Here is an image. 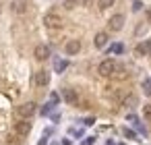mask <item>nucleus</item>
<instances>
[{
  "label": "nucleus",
  "instance_id": "10",
  "mask_svg": "<svg viewBox=\"0 0 151 145\" xmlns=\"http://www.w3.org/2000/svg\"><path fill=\"white\" fill-rule=\"evenodd\" d=\"M93 44H95L97 48H104V46L108 44V33H106V31H99V33L95 35V40H93Z\"/></svg>",
  "mask_w": 151,
  "mask_h": 145
},
{
  "label": "nucleus",
  "instance_id": "11",
  "mask_svg": "<svg viewBox=\"0 0 151 145\" xmlns=\"http://www.w3.org/2000/svg\"><path fill=\"white\" fill-rule=\"evenodd\" d=\"M151 52V42H143L137 46V54H149Z\"/></svg>",
  "mask_w": 151,
  "mask_h": 145
},
{
  "label": "nucleus",
  "instance_id": "7",
  "mask_svg": "<svg viewBox=\"0 0 151 145\" xmlns=\"http://www.w3.org/2000/svg\"><path fill=\"white\" fill-rule=\"evenodd\" d=\"M81 52V42L79 40H70V42H66V54H79Z\"/></svg>",
  "mask_w": 151,
  "mask_h": 145
},
{
  "label": "nucleus",
  "instance_id": "9",
  "mask_svg": "<svg viewBox=\"0 0 151 145\" xmlns=\"http://www.w3.org/2000/svg\"><path fill=\"white\" fill-rule=\"evenodd\" d=\"M11 9H13V13H17V15H23V13L27 11V6H25L23 0H13V2H11Z\"/></svg>",
  "mask_w": 151,
  "mask_h": 145
},
{
  "label": "nucleus",
  "instance_id": "5",
  "mask_svg": "<svg viewBox=\"0 0 151 145\" xmlns=\"http://www.w3.org/2000/svg\"><path fill=\"white\" fill-rule=\"evenodd\" d=\"M35 58L37 60H46V58H50V48L48 46H44V44H40V46H35Z\"/></svg>",
  "mask_w": 151,
  "mask_h": 145
},
{
  "label": "nucleus",
  "instance_id": "1",
  "mask_svg": "<svg viewBox=\"0 0 151 145\" xmlns=\"http://www.w3.org/2000/svg\"><path fill=\"white\" fill-rule=\"evenodd\" d=\"M116 66H118V64H116L112 58H108V60H104V62L97 66V73H99L101 77H112L114 71H116Z\"/></svg>",
  "mask_w": 151,
  "mask_h": 145
},
{
  "label": "nucleus",
  "instance_id": "16",
  "mask_svg": "<svg viewBox=\"0 0 151 145\" xmlns=\"http://www.w3.org/2000/svg\"><path fill=\"white\" fill-rule=\"evenodd\" d=\"M114 4V0H99V9H108Z\"/></svg>",
  "mask_w": 151,
  "mask_h": 145
},
{
  "label": "nucleus",
  "instance_id": "8",
  "mask_svg": "<svg viewBox=\"0 0 151 145\" xmlns=\"http://www.w3.org/2000/svg\"><path fill=\"white\" fill-rule=\"evenodd\" d=\"M35 83H37L40 87H46V85L50 83V73H48V71H40V73L35 75Z\"/></svg>",
  "mask_w": 151,
  "mask_h": 145
},
{
  "label": "nucleus",
  "instance_id": "14",
  "mask_svg": "<svg viewBox=\"0 0 151 145\" xmlns=\"http://www.w3.org/2000/svg\"><path fill=\"white\" fill-rule=\"evenodd\" d=\"M66 66H68V62H66V60H60V58H58V60L54 62V71H56V73H62Z\"/></svg>",
  "mask_w": 151,
  "mask_h": 145
},
{
  "label": "nucleus",
  "instance_id": "20",
  "mask_svg": "<svg viewBox=\"0 0 151 145\" xmlns=\"http://www.w3.org/2000/svg\"><path fill=\"white\" fill-rule=\"evenodd\" d=\"M143 9V2H139V0H134L132 2V11H141Z\"/></svg>",
  "mask_w": 151,
  "mask_h": 145
},
{
  "label": "nucleus",
  "instance_id": "3",
  "mask_svg": "<svg viewBox=\"0 0 151 145\" xmlns=\"http://www.w3.org/2000/svg\"><path fill=\"white\" fill-rule=\"evenodd\" d=\"M33 112H35V104H33V102L21 104V106L17 108V114H19L21 118H29V116H33Z\"/></svg>",
  "mask_w": 151,
  "mask_h": 145
},
{
  "label": "nucleus",
  "instance_id": "2",
  "mask_svg": "<svg viewBox=\"0 0 151 145\" xmlns=\"http://www.w3.org/2000/svg\"><path fill=\"white\" fill-rule=\"evenodd\" d=\"M44 25H46L48 29H60L64 23H62V19H60L58 15H54V13H48V15L44 17Z\"/></svg>",
  "mask_w": 151,
  "mask_h": 145
},
{
  "label": "nucleus",
  "instance_id": "4",
  "mask_svg": "<svg viewBox=\"0 0 151 145\" xmlns=\"http://www.w3.org/2000/svg\"><path fill=\"white\" fill-rule=\"evenodd\" d=\"M110 29L112 31H120L122 27H124V15H114L112 19H110Z\"/></svg>",
  "mask_w": 151,
  "mask_h": 145
},
{
  "label": "nucleus",
  "instance_id": "19",
  "mask_svg": "<svg viewBox=\"0 0 151 145\" xmlns=\"http://www.w3.org/2000/svg\"><path fill=\"white\" fill-rule=\"evenodd\" d=\"M122 50H124V48H122L120 44H116V46H112V50H110V52H114V54H120Z\"/></svg>",
  "mask_w": 151,
  "mask_h": 145
},
{
  "label": "nucleus",
  "instance_id": "12",
  "mask_svg": "<svg viewBox=\"0 0 151 145\" xmlns=\"http://www.w3.org/2000/svg\"><path fill=\"white\" fill-rule=\"evenodd\" d=\"M62 95H64V100H66L68 104H77V93H75L73 89H64Z\"/></svg>",
  "mask_w": 151,
  "mask_h": 145
},
{
  "label": "nucleus",
  "instance_id": "23",
  "mask_svg": "<svg viewBox=\"0 0 151 145\" xmlns=\"http://www.w3.org/2000/svg\"><path fill=\"white\" fill-rule=\"evenodd\" d=\"M62 145H70V141H68V139H64V141H62Z\"/></svg>",
  "mask_w": 151,
  "mask_h": 145
},
{
  "label": "nucleus",
  "instance_id": "22",
  "mask_svg": "<svg viewBox=\"0 0 151 145\" xmlns=\"http://www.w3.org/2000/svg\"><path fill=\"white\" fill-rule=\"evenodd\" d=\"M50 102H52V104H56V102H58V95H56V93H52V95H50Z\"/></svg>",
  "mask_w": 151,
  "mask_h": 145
},
{
  "label": "nucleus",
  "instance_id": "17",
  "mask_svg": "<svg viewBox=\"0 0 151 145\" xmlns=\"http://www.w3.org/2000/svg\"><path fill=\"white\" fill-rule=\"evenodd\" d=\"M143 116H145L147 120H151V106H145V108H143Z\"/></svg>",
  "mask_w": 151,
  "mask_h": 145
},
{
  "label": "nucleus",
  "instance_id": "18",
  "mask_svg": "<svg viewBox=\"0 0 151 145\" xmlns=\"http://www.w3.org/2000/svg\"><path fill=\"white\" fill-rule=\"evenodd\" d=\"M64 6L66 9H75L77 6V0H64Z\"/></svg>",
  "mask_w": 151,
  "mask_h": 145
},
{
  "label": "nucleus",
  "instance_id": "21",
  "mask_svg": "<svg viewBox=\"0 0 151 145\" xmlns=\"http://www.w3.org/2000/svg\"><path fill=\"white\" fill-rule=\"evenodd\" d=\"M124 135H126L128 139H134V133H132V131H128V128H124Z\"/></svg>",
  "mask_w": 151,
  "mask_h": 145
},
{
  "label": "nucleus",
  "instance_id": "15",
  "mask_svg": "<svg viewBox=\"0 0 151 145\" xmlns=\"http://www.w3.org/2000/svg\"><path fill=\"white\" fill-rule=\"evenodd\" d=\"M143 91H145L147 95H151V81H149V79L143 81Z\"/></svg>",
  "mask_w": 151,
  "mask_h": 145
},
{
  "label": "nucleus",
  "instance_id": "13",
  "mask_svg": "<svg viewBox=\"0 0 151 145\" xmlns=\"http://www.w3.org/2000/svg\"><path fill=\"white\" fill-rule=\"evenodd\" d=\"M112 77L122 81V79H126V77H128V73H126V69H122V66H116V71H114V75H112Z\"/></svg>",
  "mask_w": 151,
  "mask_h": 145
},
{
  "label": "nucleus",
  "instance_id": "6",
  "mask_svg": "<svg viewBox=\"0 0 151 145\" xmlns=\"http://www.w3.org/2000/svg\"><path fill=\"white\" fill-rule=\"evenodd\" d=\"M15 131H17L21 137H25V135H29V133H31V122H27V120L17 122V124H15Z\"/></svg>",
  "mask_w": 151,
  "mask_h": 145
}]
</instances>
